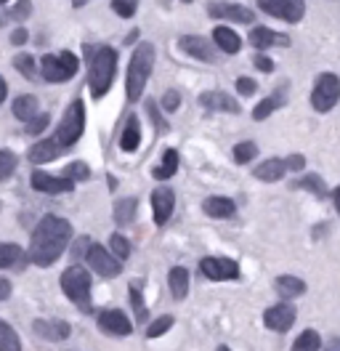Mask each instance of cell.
I'll return each instance as SVG.
<instances>
[{
  "instance_id": "1",
  "label": "cell",
  "mask_w": 340,
  "mask_h": 351,
  "mask_svg": "<svg viewBox=\"0 0 340 351\" xmlns=\"http://www.w3.org/2000/svg\"><path fill=\"white\" fill-rule=\"evenodd\" d=\"M72 240V223L62 216H42L40 223L32 232L29 240V250L27 258L35 266H51L53 261H59L66 245Z\"/></svg>"
},
{
  "instance_id": "2",
  "label": "cell",
  "mask_w": 340,
  "mask_h": 351,
  "mask_svg": "<svg viewBox=\"0 0 340 351\" xmlns=\"http://www.w3.org/2000/svg\"><path fill=\"white\" fill-rule=\"evenodd\" d=\"M88 53V86L93 99H104L109 88L114 83V72H117V59L120 53L109 45H85Z\"/></svg>"
},
{
  "instance_id": "3",
  "label": "cell",
  "mask_w": 340,
  "mask_h": 351,
  "mask_svg": "<svg viewBox=\"0 0 340 351\" xmlns=\"http://www.w3.org/2000/svg\"><path fill=\"white\" fill-rule=\"evenodd\" d=\"M154 59H157V51L151 43H138L133 56H130V64H127V77H125V93L127 101H138V96L144 93L147 80L154 69Z\"/></svg>"
},
{
  "instance_id": "4",
  "label": "cell",
  "mask_w": 340,
  "mask_h": 351,
  "mask_svg": "<svg viewBox=\"0 0 340 351\" xmlns=\"http://www.w3.org/2000/svg\"><path fill=\"white\" fill-rule=\"evenodd\" d=\"M62 290H64V295H66V298H69L75 306L80 308L83 314H90V311H93V301H90L93 280H90V274L85 271L80 263H75V266L64 269Z\"/></svg>"
},
{
  "instance_id": "5",
  "label": "cell",
  "mask_w": 340,
  "mask_h": 351,
  "mask_svg": "<svg viewBox=\"0 0 340 351\" xmlns=\"http://www.w3.org/2000/svg\"><path fill=\"white\" fill-rule=\"evenodd\" d=\"M83 131H85V107H83V101H80V99H75V101L66 107L62 123L56 125V131H53L51 138H53L64 152H66V149H72V147L80 141Z\"/></svg>"
},
{
  "instance_id": "6",
  "label": "cell",
  "mask_w": 340,
  "mask_h": 351,
  "mask_svg": "<svg viewBox=\"0 0 340 351\" xmlns=\"http://www.w3.org/2000/svg\"><path fill=\"white\" fill-rule=\"evenodd\" d=\"M77 66H80V59L72 51H62L59 56L45 53L40 59V75L48 83H66L77 75Z\"/></svg>"
},
{
  "instance_id": "7",
  "label": "cell",
  "mask_w": 340,
  "mask_h": 351,
  "mask_svg": "<svg viewBox=\"0 0 340 351\" xmlns=\"http://www.w3.org/2000/svg\"><path fill=\"white\" fill-rule=\"evenodd\" d=\"M340 101V77L332 72H324L319 75L314 90H311V107L317 112H330Z\"/></svg>"
},
{
  "instance_id": "8",
  "label": "cell",
  "mask_w": 340,
  "mask_h": 351,
  "mask_svg": "<svg viewBox=\"0 0 340 351\" xmlns=\"http://www.w3.org/2000/svg\"><path fill=\"white\" fill-rule=\"evenodd\" d=\"M85 261L99 277H117L123 271V261L117 256H112V250H106L101 245H93V242L85 247Z\"/></svg>"
},
{
  "instance_id": "9",
  "label": "cell",
  "mask_w": 340,
  "mask_h": 351,
  "mask_svg": "<svg viewBox=\"0 0 340 351\" xmlns=\"http://www.w3.org/2000/svg\"><path fill=\"white\" fill-rule=\"evenodd\" d=\"M260 11H266L269 16H276L282 22L295 24L306 14V3L303 0H258Z\"/></svg>"
},
{
  "instance_id": "10",
  "label": "cell",
  "mask_w": 340,
  "mask_h": 351,
  "mask_svg": "<svg viewBox=\"0 0 340 351\" xmlns=\"http://www.w3.org/2000/svg\"><path fill=\"white\" fill-rule=\"evenodd\" d=\"M199 274L208 277L212 282H221V280H236L239 277V263L234 258H202L199 261Z\"/></svg>"
},
{
  "instance_id": "11",
  "label": "cell",
  "mask_w": 340,
  "mask_h": 351,
  "mask_svg": "<svg viewBox=\"0 0 340 351\" xmlns=\"http://www.w3.org/2000/svg\"><path fill=\"white\" fill-rule=\"evenodd\" d=\"M29 184L35 192H42V195H64V192H72L75 189V181L66 178V176H51L45 171H35L29 176Z\"/></svg>"
},
{
  "instance_id": "12",
  "label": "cell",
  "mask_w": 340,
  "mask_h": 351,
  "mask_svg": "<svg viewBox=\"0 0 340 351\" xmlns=\"http://www.w3.org/2000/svg\"><path fill=\"white\" fill-rule=\"evenodd\" d=\"M295 317L298 311L293 304H276V306L266 308V314H263V325L269 330H274V332H287V330L295 325Z\"/></svg>"
},
{
  "instance_id": "13",
  "label": "cell",
  "mask_w": 340,
  "mask_h": 351,
  "mask_svg": "<svg viewBox=\"0 0 340 351\" xmlns=\"http://www.w3.org/2000/svg\"><path fill=\"white\" fill-rule=\"evenodd\" d=\"M173 208H175V195L168 186H157L151 192V210H154V223L157 226H165L168 219L173 216Z\"/></svg>"
},
{
  "instance_id": "14",
  "label": "cell",
  "mask_w": 340,
  "mask_h": 351,
  "mask_svg": "<svg viewBox=\"0 0 340 351\" xmlns=\"http://www.w3.org/2000/svg\"><path fill=\"white\" fill-rule=\"evenodd\" d=\"M212 19H229V22H239V24H250L255 19V14L250 8L239 5V3H210L208 8Z\"/></svg>"
},
{
  "instance_id": "15",
  "label": "cell",
  "mask_w": 340,
  "mask_h": 351,
  "mask_svg": "<svg viewBox=\"0 0 340 351\" xmlns=\"http://www.w3.org/2000/svg\"><path fill=\"white\" fill-rule=\"evenodd\" d=\"M197 104L208 112H229V114L239 112V101L234 96H229V93H223V90H205L197 99Z\"/></svg>"
},
{
  "instance_id": "16",
  "label": "cell",
  "mask_w": 340,
  "mask_h": 351,
  "mask_svg": "<svg viewBox=\"0 0 340 351\" xmlns=\"http://www.w3.org/2000/svg\"><path fill=\"white\" fill-rule=\"evenodd\" d=\"M99 328L109 332V335H130L133 325L120 308H104L99 311Z\"/></svg>"
},
{
  "instance_id": "17",
  "label": "cell",
  "mask_w": 340,
  "mask_h": 351,
  "mask_svg": "<svg viewBox=\"0 0 340 351\" xmlns=\"http://www.w3.org/2000/svg\"><path fill=\"white\" fill-rule=\"evenodd\" d=\"M178 48H184L189 56L202 59V62H212L215 59V51H212L210 40L202 38V35H184V38H178Z\"/></svg>"
},
{
  "instance_id": "18",
  "label": "cell",
  "mask_w": 340,
  "mask_h": 351,
  "mask_svg": "<svg viewBox=\"0 0 340 351\" xmlns=\"http://www.w3.org/2000/svg\"><path fill=\"white\" fill-rule=\"evenodd\" d=\"M32 330L42 335L45 341H64V338H69V322H64V319H35L32 322Z\"/></svg>"
},
{
  "instance_id": "19",
  "label": "cell",
  "mask_w": 340,
  "mask_h": 351,
  "mask_svg": "<svg viewBox=\"0 0 340 351\" xmlns=\"http://www.w3.org/2000/svg\"><path fill=\"white\" fill-rule=\"evenodd\" d=\"M250 45L258 48V51H266V48H274V45H290V38L287 35H279V32L269 29V27H253Z\"/></svg>"
},
{
  "instance_id": "20",
  "label": "cell",
  "mask_w": 340,
  "mask_h": 351,
  "mask_svg": "<svg viewBox=\"0 0 340 351\" xmlns=\"http://www.w3.org/2000/svg\"><path fill=\"white\" fill-rule=\"evenodd\" d=\"M59 154H64V149L53 141V138H42V141H38V144L29 147L27 157H29V162H35V165H45V162L56 160Z\"/></svg>"
},
{
  "instance_id": "21",
  "label": "cell",
  "mask_w": 340,
  "mask_h": 351,
  "mask_svg": "<svg viewBox=\"0 0 340 351\" xmlns=\"http://www.w3.org/2000/svg\"><path fill=\"white\" fill-rule=\"evenodd\" d=\"M284 104H287V86L274 88V90H271V96H266V99H263V101L255 107L253 120H258V123H260V120H266L271 112L279 110V107H284Z\"/></svg>"
},
{
  "instance_id": "22",
  "label": "cell",
  "mask_w": 340,
  "mask_h": 351,
  "mask_svg": "<svg viewBox=\"0 0 340 351\" xmlns=\"http://www.w3.org/2000/svg\"><path fill=\"white\" fill-rule=\"evenodd\" d=\"M202 210L210 216V219H232L234 213H236V205H234V199L229 197H208L202 202Z\"/></svg>"
},
{
  "instance_id": "23",
  "label": "cell",
  "mask_w": 340,
  "mask_h": 351,
  "mask_svg": "<svg viewBox=\"0 0 340 351\" xmlns=\"http://www.w3.org/2000/svg\"><path fill=\"white\" fill-rule=\"evenodd\" d=\"M284 173H287V162L279 160V157H271V160L260 162V165L255 168L253 176L258 178V181H269V184H274V181H279Z\"/></svg>"
},
{
  "instance_id": "24",
  "label": "cell",
  "mask_w": 340,
  "mask_h": 351,
  "mask_svg": "<svg viewBox=\"0 0 340 351\" xmlns=\"http://www.w3.org/2000/svg\"><path fill=\"white\" fill-rule=\"evenodd\" d=\"M138 144H141V125H138V117L130 114L125 128L120 133V149H123V152H136Z\"/></svg>"
},
{
  "instance_id": "25",
  "label": "cell",
  "mask_w": 340,
  "mask_h": 351,
  "mask_svg": "<svg viewBox=\"0 0 340 351\" xmlns=\"http://www.w3.org/2000/svg\"><path fill=\"white\" fill-rule=\"evenodd\" d=\"M212 43L218 45L221 51H226V53H239L242 38L234 32L232 27H215L212 29Z\"/></svg>"
},
{
  "instance_id": "26",
  "label": "cell",
  "mask_w": 340,
  "mask_h": 351,
  "mask_svg": "<svg viewBox=\"0 0 340 351\" xmlns=\"http://www.w3.org/2000/svg\"><path fill=\"white\" fill-rule=\"evenodd\" d=\"M168 285L175 301L186 298V293H189V271H186L184 266H173L168 274Z\"/></svg>"
},
{
  "instance_id": "27",
  "label": "cell",
  "mask_w": 340,
  "mask_h": 351,
  "mask_svg": "<svg viewBox=\"0 0 340 351\" xmlns=\"http://www.w3.org/2000/svg\"><path fill=\"white\" fill-rule=\"evenodd\" d=\"M40 112H38V99L32 93H24L19 99H14V117L21 120V123H29L35 120Z\"/></svg>"
},
{
  "instance_id": "28",
  "label": "cell",
  "mask_w": 340,
  "mask_h": 351,
  "mask_svg": "<svg viewBox=\"0 0 340 351\" xmlns=\"http://www.w3.org/2000/svg\"><path fill=\"white\" fill-rule=\"evenodd\" d=\"M276 290L290 301V298H298L306 293V282L300 277H293V274H282V277H276Z\"/></svg>"
},
{
  "instance_id": "29",
  "label": "cell",
  "mask_w": 340,
  "mask_h": 351,
  "mask_svg": "<svg viewBox=\"0 0 340 351\" xmlns=\"http://www.w3.org/2000/svg\"><path fill=\"white\" fill-rule=\"evenodd\" d=\"M136 208H138V199L136 197H125L114 202V221L120 226H130L133 219H136Z\"/></svg>"
},
{
  "instance_id": "30",
  "label": "cell",
  "mask_w": 340,
  "mask_h": 351,
  "mask_svg": "<svg viewBox=\"0 0 340 351\" xmlns=\"http://www.w3.org/2000/svg\"><path fill=\"white\" fill-rule=\"evenodd\" d=\"M175 171H178V152L175 149H165V154H162V162L154 168V178L157 181H168L170 176H175Z\"/></svg>"
},
{
  "instance_id": "31",
  "label": "cell",
  "mask_w": 340,
  "mask_h": 351,
  "mask_svg": "<svg viewBox=\"0 0 340 351\" xmlns=\"http://www.w3.org/2000/svg\"><path fill=\"white\" fill-rule=\"evenodd\" d=\"M24 261V250L14 242H0V269H11Z\"/></svg>"
},
{
  "instance_id": "32",
  "label": "cell",
  "mask_w": 340,
  "mask_h": 351,
  "mask_svg": "<svg viewBox=\"0 0 340 351\" xmlns=\"http://www.w3.org/2000/svg\"><path fill=\"white\" fill-rule=\"evenodd\" d=\"M295 189H306V192H311V195H317V197H327V195H330L324 178L317 173H308V176H303L300 181H295Z\"/></svg>"
},
{
  "instance_id": "33",
  "label": "cell",
  "mask_w": 340,
  "mask_h": 351,
  "mask_svg": "<svg viewBox=\"0 0 340 351\" xmlns=\"http://www.w3.org/2000/svg\"><path fill=\"white\" fill-rule=\"evenodd\" d=\"M0 351H21L19 335L5 319H0Z\"/></svg>"
},
{
  "instance_id": "34",
  "label": "cell",
  "mask_w": 340,
  "mask_h": 351,
  "mask_svg": "<svg viewBox=\"0 0 340 351\" xmlns=\"http://www.w3.org/2000/svg\"><path fill=\"white\" fill-rule=\"evenodd\" d=\"M321 349V338L317 330H303L293 343V351H319Z\"/></svg>"
},
{
  "instance_id": "35",
  "label": "cell",
  "mask_w": 340,
  "mask_h": 351,
  "mask_svg": "<svg viewBox=\"0 0 340 351\" xmlns=\"http://www.w3.org/2000/svg\"><path fill=\"white\" fill-rule=\"evenodd\" d=\"M14 66L19 69V75L24 80H35V77H38V64H35V59H32L29 53L14 56Z\"/></svg>"
},
{
  "instance_id": "36",
  "label": "cell",
  "mask_w": 340,
  "mask_h": 351,
  "mask_svg": "<svg viewBox=\"0 0 340 351\" xmlns=\"http://www.w3.org/2000/svg\"><path fill=\"white\" fill-rule=\"evenodd\" d=\"M130 304L136 311V319L138 322H147V304H144V295H141V285L138 282H130Z\"/></svg>"
},
{
  "instance_id": "37",
  "label": "cell",
  "mask_w": 340,
  "mask_h": 351,
  "mask_svg": "<svg viewBox=\"0 0 340 351\" xmlns=\"http://www.w3.org/2000/svg\"><path fill=\"white\" fill-rule=\"evenodd\" d=\"M234 162L236 165H245V162H250L255 160V154H258V147H255L253 141H239L236 147H234Z\"/></svg>"
},
{
  "instance_id": "38",
  "label": "cell",
  "mask_w": 340,
  "mask_h": 351,
  "mask_svg": "<svg viewBox=\"0 0 340 351\" xmlns=\"http://www.w3.org/2000/svg\"><path fill=\"white\" fill-rule=\"evenodd\" d=\"M109 250H112V256H117L120 261H125L127 256H130V245H127V240L123 237V234H112L109 237Z\"/></svg>"
},
{
  "instance_id": "39",
  "label": "cell",
  "mask_w": 340,
  "mask_h": 351,
  "mask_svg": "<svg viewBox=\"0 0 340 351\" xmlns=\"http://www.w3.org/2000/svg\"><path fill=\"white\" fill-rule=\"evenodd\" d=\"M14 171H16V154L11 149H0V181H5Z\"/></svg>"
},
{
  "instance_id": "40",
  "label": "cell",
  "mask_w": 340,
  "mask_h": 351,
  "mask_svg": "<svg viewBox=\"0 0 340 351\" xmlns=\"http://www.w3.org/2000/svg\"><path fill=\"white\" fill-rule=\"evenodd\" d=\"M136 8H138V0H112V11L123 19H133Z\"/></svg>"
},
{
  "instance_id": "41",
  "label": "cell",
  "mask_w": 340,
  "mask_h": 351,
  "mask_svg": "<svg viewBox=\"0 0 340 351\" xmlns=\"http://www.w3.org/2000/svg\"><path fill=\"white\" fill-rule=\"evenodd\" d=\"M173 322H175V319H173L170 314H165V317H160V319H154V322L149 325L147 335H149V338H160V335H165V332L173 328Z\"/></svg>"
},
{
  "instance_id": "42",
  "label": "cell",
  "mask_w": 340,
  "mask_h": 351,
  "mask_svg": "<svg viewBox=\"0 0 340 351\" xmlns=\"http://www.w3.org/2000/svg\"><path fill=\"white\" fill-rule=\"evenodd\" d=\"M64 176H66V178H72V181H88V178H90V168L77 160V162H69V165H66Z\"/></svg>"
},
{
  "instance_id": "43",
  "label": "cell",
  "mask_w": 340,
  "mask_h": 351,
  "mask_svg": "<svg viewBox=\"0 0 340 351\" xmlns=\"http://www.w3.org/2000/svg\"><path fill=\"white\" fill-rule=\"evenodd\" d=\"M48 123H51V117H48L45 112H40L35 120L27 123V133H29V136H32V133H42L45 128H48Z\"/></svg>"
},
{
  "instance_id": "44",
  "label": "cell",
  "mask_w": 340,
  "mask_h": 351,
  "mask_svg": "<svg viewBox=\"0 0 340 351\" xmlns=\"http://www.w3.org/2000/svg\"><path fill=\"white\" fill-rule=\"evenodd\" d=\"M181 107V90H168L162 96V110L165 112H175Z\"/></svg>"
},
{
  "instance_id": "45",
  "label": "cell",
  "mask_w": 340,
  "mask_h": 351,
  "mask_svg": "<svg viewBox=\"0 0 340 351\" xmlns=\"http://www.w3.org/2000/svg\"><path fill=\"white\" fill-rule=\"evenodd\" d=\"M236 90H239V96H253L255 90H258V83H255L253 77H239L236 80Z\"/></svg>"
},
{
  "instance_id": "46",
  "label": "cell",
  "mask_w": 340,
  "mask_h": 351,
  "mask_svg": "<svg viewBox=\"0 0 340 351\" xmlns=\"http://www.w3.org/2000/svg\"><path fill=\"white\" fill-rule=\"evenodd\" d=\"M147 112L149 114H151V120H154V125H157V131H168V123H165V120H162V117H160V114H157V104H154V101H147Z\"/></svg>"
},
{
  "instance_id": "47",
  "label": "cell",
  "mask_w": 340,
  "mask_h": 351,
  "mask_svg": "<svg viewBox=\"0 0 340 351\" xmlns=\"http://www.w3.org/2000/svg\"><path fill=\"white\" fill-rule=\"evenodd\" d=\"M253 64L258 66L260 72H266V75H269V72H274V62H271L269 56H263V53H255V56H253Z\"/></svg>"
},
{
  "instance_id": "48",
  "label": "cell",
  "mask_w": 340,
  "mask_h": 351,
  "mask_svg": "<svg viewBox=\"0 0 340 351\" xmlns=\"http://www.w3.org/2000/svg\"><path fill=\"white\" fill-rule=\"evenodd\" d=\"M29 11H32L29 0H19V3H16V8H11V16H14V19H27V16H29Z\"/></svg>"
},
{
  "instance_id": "49",
  "label": "cell",
  "mask_w": 340,
  "mask_h": 351,
  "mask_svg": "<svg viewBox=\"0 0 340 351\" xmlns=\"http://www.w3.org/2000/svg\"><path fill=\"white\" fill-rule=\"evenodd\" d=\"M287 171H303L306 168V157L303 154H287Z\"/></svg>"
},
{
  "instance_id": "50",
  "label": "cell",
  "mask_w": 340,
  "mask_h": 351,
  "mask_svg": "<svg viewBox=\"0 0 340 351\" xmlns=\"http://www.w3.org/2000/svg\"><path fill=\"white\" fill-rule=\"evenodd\" d=\"M27 40H29V32H27L24 27L14 29V35H11V43H14V45H24Z\"/></svg>"
},
{
  "instance_id": "51",
  "label": "cell",
  "mask_w": 340,
  "mask_h": 351,
  "mask_svg": "<svg viewBox=\"0 0 340 351\" xmlns=\"http://www.w3.org/2000/svg\"><path fill=\"white\" fill-rule=\"evenodd\" d=\"M8 295H11V282H8V280H3V277H0V301H5V298H8Z\"/></svg>"
},
{
  "instance_id": "52",
  "label": "cell",
  "mask_w": 340,
  "mask_h": 351,
  "mask_svg": "<svg viewBox=\"0 0 340 351\" xmlns=\"http://www.w3.org/2000/svg\"><path fill=\"white\" fill-rule=\"evenodd\" d=\"M321 351H340V338H330V343Z\"/></svg>"
},
{
  "instance_id": "53",
  "label": "cell",
  "mask_w": 340,
  "mask_h": 351,
  "mask_svg": "<svg viewBox=\"0 0 340 351\" xmlns=\"http://www.w3.org/2000/svg\"><path fill=\"white\" fill-rule=\"evenodd\" d=\"M5 96H8V86H5V80L0 77V104L5 101Z\"/></svg>"
},
{
  "instance_id": "54",
  "label": "cell",
  "mask_w": 340,
  "mask_h": 351,
  "mask_svg": "<svg viewBox=\"0 0 340 351\" xmlns=\"http://www.w3.org/2000/svg\"><path fill=\"white\" fill-rule=\"evenodd\" d=\"M332 202H335V208H338V213H340V186L332 192Z\"/></svg>"
},
{
  "instance_id": "55",
  "label": "cell",
  "mask_w": 340,
  "mask_h": 351,
  "mask_svg": "<svg viewBox=\"0 0 340 351\" xmlns=\"http://www.w3.org/2000/svg\"><path fill=\"white\" fill-rule=\"evenodd\" d=\"M85 3H88V0H72V5H75V8H83Z\"/></svg>"
},
{
  "instance_id": "56",
  "label": "cell",
  "mask_w": 340,
  "mask_h": 351,
  "mask_svg": "<svg viewBox=\"0 0 340 351\" xmlns=\"http://www.w3.org/2000/svg\"><path fill=\"white\" fill-rule=\"evenodd\" d=\"M218 351H232L229 346H218Z\"/></svg>"
},
{
  "instance_id": "57",
  "label": "cell",
  "mask_w": 340,
  "mask_h": 351,
  "mask_svg": "<svg viewBox=\"0 0 340 351\" xmlns=\"http://www.w3.org/2000/svg\"><path fill=\"white\" fill-rule=\"evenodd\" d=\"M3 19H5V16H3V14H0V27H3Z\"/></svg>"
},
{
  "instance_id": "58",
  "label": "cell",
  "mask_w": 340,
  "mask_h": 351,
  "mask_svg": "<svg viewBox=\"0 0 340 351\" xmlns=\"http://www.w3.org/2000/svg\"><path fill=\"white\" fill-rule=\"evenodd\" d=\"M181 3H191V0H181Z\"/></svg>"
},
{
  "instance_id": "59",
  "label": "cell",
  "mask_w": 340,
  "mask_h": 351,
  "mask_svg": "<svg viewBox=\"0 0 340 351\" xmlns=\"http://www.w3.org/2000/svg\"><path fill=\"white\" fill-rule=\"evenodd\" d=\"M0 3H8V0H0Z\"/></svg>"
},
{
  "instance_id": "60",
  "label": "cell",
  "mask_w": 340,
  "mask_h": 351,
  "mask_svg": "<svg viewBox=\"0 0 340 351\" xmlns=\"http://www.w3.org/2000/svg\"><path fill=\"white\" fill-rule=\"evenodd\" d=\"M0 208H3V205H0Z\"/></svg>"
}]
</instances>
